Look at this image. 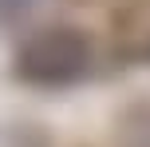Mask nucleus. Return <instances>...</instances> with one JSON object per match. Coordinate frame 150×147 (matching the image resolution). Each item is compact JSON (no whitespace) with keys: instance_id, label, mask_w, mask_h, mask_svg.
<instances>
[{"instance_id":"obj_1","label":"nucleus","mask_w":150,"mask_h":147,"mask_svg":"<svg viewBox=\"0 0 150 147\" xmlns=\"http://www.w3.org/2000/svg\"><path fill=\"white\" fill-rule=\"evenodd\" d=\"M91 60V44L75 28H47L32 36L16 56V76L28 84H67Z\"/></svg>"}]
</instances>
